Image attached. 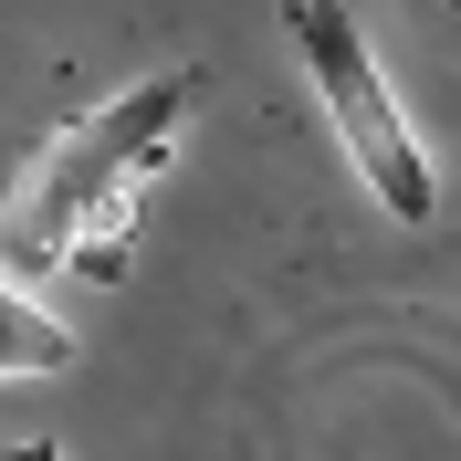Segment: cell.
<instances>
[{"label":"cell","instance_id":"cell-1","mask_svg":"<svg viewBox=\"0 0 461 461\" xmlns=\"http://www.w3.org/2000/svg\"><path fill=\"white\" fill-rule=\"evenodd\" d=\"M189 105H200V63H168V74H137L126 95L85 105L63 137H42L32 168L0 189V273L11 284H53V273L115 284L126 230H137V178L178 147Z\"/></svg>","mask_w":461,"mask_h":461},{"label":"cell","instance_id":"cell-2","mask_svg":"<svg viewBox=\"0 0 461 461\" xmlns=\"http://www.w3.org/2000/svg\"><path fill=\"white\" fill-rule=\"evenodd\" d=\"M284 32H294V53H304V85H315L325 126H336L346 168L367 178V200L399 230H420L440 210V168H430V147H420V126H409L399 85H388V63L367 53L357 11L346 0H284Z\"/></svg>","mask_w":461,"mask_h":461},{"label":"cell","instance_id":"cell-3","mask_svg":"<svg viewBox=\"0 0 461 461\" xmlns=\"http://www.w3.org/2000/svg\"><path fill=\"white\" fill-rule=\"evenodd\" d=\"M74 357H85V346H74V325L42 315V294L0 273V377H63Z\"/></svg>","mask_w":461,"mask_h":461},{"label":"cell","instance_id":"cell-4","mask_svg":"<svg viewBox=\"0 0 461 461\" xmlns=\"http://www.w3.org/2000/svg\"><path fill=\"white\" fill-rule=\"evenodd\" d=\"M0 461H63L53 440H0Z\"/></svg>","mask_w":461,"mask_h":461}]
</instances>
